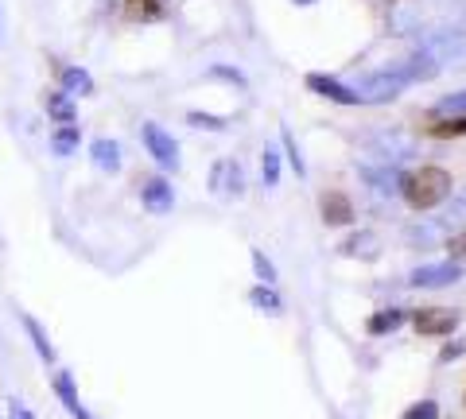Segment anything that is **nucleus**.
<instances>
[{
	"label": "nucleus",
	"mask_w": 466,
	"mask_h": 419,
	"mask_svg": "<svg viewBox=\"0 0 466 419\" xmlns=\"http://www.w3.org/2000/svg\"><path fill=\"white\" fill-rule=\"evenodd\" d=\"M280 144H284V155H288L291 171H296V179H303V175H308V164H303V152H299L296 136H291V128H280Z\"/></svg>",
	"instance_id": "30"
},
{
	"label": "nucleus",
	"mask_w": 466,
	"mask_h": 419,
	"mask_svg": "<svg viewBox=\"0 0 466 419\" xmlns=\"http://www.w3.org/2000/svg\"><path fill=\"white\" fill-rule=\"evenodd\" d=\"M43 113L55 125H78V101L63 90H43Z\"/></svg>",
	"instance_id": "18"
},
{
	"label": "nucleus",
	"mask_w": 466,
	"mask_h": 419,
	"mask_svg": "<svg viewBox=\"0 0 466 419\" xmlns=\"http://www.w3.org/2000/svg\"><path fill=\"white\" fill-rule=\"evenodd\" d=\"M408 314H412V311H404V307H377L370 319H366V334H370V338H389V334H397V330H404Z\"/></svg>",
	"instance_id": "16"
},
{
	"label": "nucleus",
	"mask_w": 466,
	"mask_h": 419,
	"mask_svg": "<svg viewBox=\"0 0 466 419\" xmlns=\"http://www.w3.org/2000/svg\"><path fill=\"white\" fill-rule=\"evenodd\" d=\"M121 16L128 24H159L167 20V0H121Z\"/></svg>",
	"instance_id": "20"
},
{
	"label": "nucleus",
	"mask_w": 466,
	"mask_h": 419,
	"mask_svg": "<svg viewBox=\"0 0 466 419\" xmlns=\"http://www.w3.org/2000/svg\"><path fill=\"white\" fill-rule=\"evenodd\" d=\"M51 388H55V396H58V404L75 415V419H82L86 415V408H82V400H78V384H75V377H70L66 369H58L55 373V381H51Z\"/></svg>",
	"instance_id": "22"
},
{
	"label": "nucleus",
	"mask_w": 466,
	"mask_h": 419,
	"mask_svg": "<svg viewBox=\"0 0 466 419\" xmlns=\"http://www.w3.org/2000/svg\"><path fill=\"white\" fill-rule=\"evenodd\" d=\"M428 117H466V90L443 94V97L428 109Z\"/></svg>",
	"instance_id": "26"
},
{
	"label": "nucleus",
	"mask_w": 466,
	"mask_h": 419,
	"mask_svg": "<svg viewBox=\"0 0 466 419\" xmlns=\"http://www.w3.org/2000/svg\"><path fill=\"white\" fill-rule=\"evenodd\" d=\"M210 191L226 195V198H241L245 195V171L238 160H218L210 167Z\"/></svg>",
	"instance_id": "13"
},
{
	"label": "nucleus",
	"mask_w": 466,
	"mask_h": 419,
	"mask_svg": "<svg viewBox=\"0 0 466 419\" xmlns=\"http://www.w3.org/2000/svg\"><path fill=\"white\" fill-rule=\"evenodd\" d=\"M447 202H451V206L443 210V218H440V222L451 229V234H455V229H462V225H466V191H455Z\"/></svg>",
	"instance_id": "28"
},
{
	"label": "nucleus",
	"mask_w": 466,
	"mask_h": 419,
	"mask_svg": "<svg viewBox=\"0 0 466 419\" xmlns=\"http://www.w3.org/2000/svg\"><path fill=\"white\" fill-rule=\"evenodd\" d=\"M455 195V175L443 164H416L400 171V202L416 214H428Z\"/></svg>",
	"instance_id": "1"
},
{
	"label": "nucleus",
	"mask_w": 466,
	"mask_h": 419,
	"mask_svg": "<svg viewBox=\"0 0 466 419\" xmlns=\"http://www.w3.org/2000/svg\"><path fill=\"white\" fill-rule=\"evenodd\" d=\"M443 249H447V256H451V260H466V225H462V229H455V234L447 237Z\"/></svg>",
	"instance_id": "36"
},
{
	"label": "nucleus",
	"mask_w": 466,
	"mask_h": 419,
	"mask_svg": "<svg viewBox=\"0 0 466 419\" xmlns=\"http://www.w3.org/2000/svg\"><path fill=\"white\" fill-rule=\"evenodd\" d=\"M249 303L257 311H265V314H284V299H280V292H276V284H253L249 287Z\"/></svg>",
	"instance_id": "24"
},
{
	"label": "nucleus",
	"mask_w": 466,
	"mask_h": 419,
	"mask_svg": "<svg viewBox=\"0 0 466 419\" xmlns=\"http://www.w3.org/2000/svg\"><path fill=\"white\" fill-rule=\"evenodd\" d=\"M420 47H424L443 70L466 66V32L462 27H451V24L431 27V32H424V39H420Z\"/></svg>",
	"instance_id": "2"
},
{
	"label": "nucleus",
	"mask_w": 466,
	"mask_h": 419,
	"mask_svg": "<svg viewBox=\"0 0 466 419\" xmlns=\"http://www.w3.org/2000/svg\"><path fill=\"white\" fill-rule=\"evenodd\" d=\"M280 171H284L280 152H276V148H265V152H260V183H265V186H276V183H280Z\"/></svg>",
	"instance_id": "29"
},
{
	"label": "nucleus",
	"mask_w": 466,
	"mask_h": 419,
	"mask_svg": "<svg viewBox=\"0 0 466 419\" xmlns=\"http://www.w3.org/2000/svg\"><path fill=\"white\" fill-rule=\"evenodd\" d=\"M389 32L392 35H412V32H420V12L416 8H392L389 12Z\"/></svg>",
	"instance_id": "27"
},
{
	"label": "nucleus",
	"mask_w": 466,
	"mask_h": 419,
	"mask_svg": "<svg viewBox=\"0 0 466 419\" xmlns=\"http://www.w3.org/2000/svg\"><path fill=\"white\" fill-rule=\"evenodd\" d=\"M8 419H35V412L27 408L24 400H12V404H8Z\"/></svg>",
	"instance_id": "37"
},
{
	"label": "nucleus",
	"mask_w": 466,
	"mask_h": 419,
	"mask_svg": "<svg viewBox=\"0 0 466 419\" xmlns=\"http://www.w3.org/2000/svg\"><path fill=\"white\" fill-rule=\"evenodd\" d=\"M420 136L440 140V144L466 140V117H424V125H420Z\"/></svg>",
	"instance_id": "19"
},
{
	"label": "nucleus",
	"mask_w": 466,
	"mask_h": 419,
	"mask_svg": "<svg viewBox=\"0 0 466 419\" xmlns=\"http://www.w3.org/2000/svg\"><path fill=\"white\" fill-rule=\"evenodd\" d=\"M361 144H366V152L373 155V164L400 167L408 160H416V144L400 133H392V128H373V133L361 136Z\"/></svg>",
	"instance_id": "4"
},
{
	"label": "nucleus",
	"mask_w": 466,
	"mask_h": 419,
	"mask_svg": "<svg viewBox=\"0 0 466 419\" xmlns=\"http://www.w3.org/2000/svg\"><path fill=\"white\" fill-rule=\"evenodd\" d=\"M90 160L101 175H116V171H121V144L109 140V136L90 140Z\"/></svg>",
	"instance_id": "21"
},
{
	"label": "nucleus",
	"mask_w": 466,
	"mask_h": 419,
	"mask_svg": "<svg viewBox=\"0 0 466 419\" xmlns=\"http://www.w3.org/2000/svg\"><path fill=\"white\" fill-rule=\"evenodd\" d=\"M20 323H24L27 338H32V345H35V354H39L43 365H55L58 354H55V345H51V338H47V330H43V323L35 319V314H20Z\"/></svg>",
	"instance_id": "23"
},
{
	"label": "nucleus",
	"mask_w": 466,
	"mask_h": 419,
	"mask_svg": "<svg viewBox=\"0 0 466 419\" xmlns=\"http://www.w3.org/2000/svg\"><path fill=\"white\" fill-rule=\"evenodd\" d=\"M466 276L462 260H428V264H420L408 272V287H420V292H443V287L459 284Z\"/></svg>",
	"instance_id": "5"
},
{
	"label": "nucleus",
	"mask_w": 466,
	"mask_h": 419,
	"mask_svg": "<svg viewBox=\"0 0 466 419\" xmlns=\"http://www.w3.org/2000/svg\"><path fill=\"white\" fill-rule=\"evenodd\" d=\"M210 78H222V82H229V85H238V90H245V85H249L238 66H222V63H218V66H210Z\"/></svg>",
	"instance_id": "35"
},
{
	"label": "nucleus",
	"mask_w": 466,
	"mask_h": 419,
	"mask_svg": "<svg viewBox=\"0 0 466 419\" xmlns=\"http://www.w3.org/2000/svg\"><path fill=\"white\" fill-rule=\"evenodd\" d=\"M249 260H253V272H257V280H260V284H276V264H272V260H268L265 253L253 249V253H249Z\"/></svg>",
	"instance_id": "33"
},
{
	"label": "nucleus",
	"mask_w": 466,
	"mask_h": 419,
	"mask_svg": "<svg viewBox=\"0 0 466 419\" xmlns=\"http://www.w3.org/2000/svg\"><path fill=\"white\" fill-rule=\"evenodd\" d=\"M459 357H466V338H447L435 361H440V365H451V361H459Z\"/></svg>",
	"instance_id": "34"
},
{
	"label": "nucleus",
	"mask_w": 466,
	"mask_h": 419,
	"mask_svg": "<svg viewBox=\"0 0 466 419\" xmlns=\"http://www.w3.org/2000/svg\"><path fill=\"white\" fill-rule=\"evenodd\" d=\"M187 125H191V128H210V133H226V128H229L226 117H214V113H202V109L187 113Z\"/></svg>",
	"instance_id": "32"
},
{
	"label": "nucleus",
	"mask_w": 466,
	"mask_h": 419,
	"mask_svg": "<svg viewBox=\"0 0 466 419\" xmlns=\"http://www.w3.org/2000/svg\"><path fill=\"white\" fill-rule=\"evenodd\" d=\"M408 323L420 338H451L459 330V311L455 307H416L408 314Z\"/></svg>",
	"instance_id": "9"
},
{
	"label": "nucleus",
	"mask_w": 466,
	"mask_h": 419,
	"mask_svg": "<svg viewBox=\"0 0 466 419\" xmlns=\"http://www.w3.org/2000/svg\"><path fill=\"white\" fill-rule=\"evenodd\" d=\"M82 419H97V415H90V412H86V415H82Z\"/></svg>",
	"instance_id": "39"
},
{
	"label": "nucleus",
	"mask_w": 466,
	"mask_h": 419,
	"mask_svg": "<svg viewBox=\"0 0 466 419\" xmlns=\"http://www.w3.org/2000/svg\"><path fill=\"white\" fill-rule=\"evenodd\" d=\"M140 140H144V148H148V155L156 160L159 171H179L183 164V155H179V144H175V136L167 133L164 125H156V121H144L140 125Z\"/></svg>",
	"instance_id": "6"
},
{
	"label": "nucleus",
	"mask_w": 466,
	"mask_h": 419,
	"mask_svg": "<svg viewBox=\"0 0 466 419\" xmlns=\"http://www.w3.org/2000/svg\"><path fill=\"white\" fill-rule=\"evenodd\" d=\"M319 218L327 229H350L358 222V202L342 186H327V191H319Z\"/></svg>",
	"instance_id": "8"
},
{
	"label": "nucleus",
	"mask_w": 466,
	"mask_h": 419,
	"mask_svg": "<svg viewBox=\"0 0 466 419\" xmlns=\"http://www.w3.org/2000/svg\"><path fill=\"white\" fill-rule=\"evenodd\" d=\"M339 253L350 260H377L381 256V237H377L373 229H354V234L339 244Z\"/></svg>",
	"instance_id": "17"
},
{
	"label": "nucleus",
	"mask_w": 466,
	"mask_h": 419,
	"mask_svg": "<svg viewBox=\"0 0 466 419\" xmlns=\"http://www.w3.org/2000/svg\"><path fill=\"white\" fill-rule=\"evenodd\" d=\"M397 75H404L408 78V85H424V82H435L443 75V66L431 59V55L424 51V47H416V51H404L400 59H392L389 63Z\"/></svg>",
	"instance_id": "11"
},
{
	"label": "nucleus",
	"mask_w": 466,
	"mask_h": 419,
	"mask_svg": "<svg viewBox=\"0 0 466 419\" xmlns=\"http://www.w3.org/2000/svg\"><path fill=\"white\" fill-rule=\"evenodd\" d=\"M400 419H443V408H440V400H416V404H408V408L400 412Z\"/></svg>",
	"instance_id": "31"
},
{
	"label": "nucleus",
	"mask_w": 466,
	"mask_h": 419,
	"mask_svg": "<svg viewBox=\"0 0 466 419\" xmlns=\"http://www.w3.org/2000/svg\"><path fill=\"white\" fill-rule=\"evenodd\" d=\"M78 144H82V128L78 125H55V133H51V152L55 155H75L78 152Z\"/></svg>",
	"instance_id": "25"
},
{
	"label": "nucleus",
	"mask_w": 466,
	"mask_h": 419,
	"mask_svg": "<svg viewBox=\"0 0 466 419\" xmlns=\"http://www.w3.org/2000/svg\"><path fill=\"white\" fill-rule=\"evenodd\" d=\"M55 82H58V90L70 94L75 101L94 94V78H90V70H86V66H75V63H58Z\"/></svg>",
	"instance_id": "15"
},
{
	"label": "nucleus",
	"mask_w": 466,
	"mask_h": 419,
	"mask_svg": "<svg viewBox=\"0 0 466 419\" xmlns=\"http://www.w3.org/2000/svg\"><path fill=\"white\" fill-rule=\"evenodd\" d=\"M296 8H311V5H319V0H291Z\"/></svg>",
	"instance_id": "38"
},
{
	"label": "nucleus",
	"mask_w": 466,
	"mask_h": 419,
	"mask_svg": "<svg viewBox=\"0 0 466 419\" xmlns=\"http://www.w3.org/2000/svg\"><path fill=\"white\" fill-rule=\"evenodd\" d=\"M303 85H308L315 97L330 101V105H342V109L361 105V97H358L354 85L342 82V78H334V75H323V70H311V75H303Z\"/></svg>",
	"instance_id": "10"
},
{
	"label": "nucleus",
	"mask_w": 466,
	"mask_h": 419,
	"mask_svg": "<svg viewBox=\"0 0 466 419\" xmlns=\"http://www.w3.org/2000/svg\"><path fill=\"white\" fill-rule=\"evenodd\" d=\"M354 90L361 97V105H389V101H397L404 90H408V78L397 75L389 63L381 70H370L366 78L354 82Z\"/></svg>",
	"instance_id": "3"
},
{
	"label": "nucleus",
	"mask_w": 466,
	"mask_h": 419,
	"mask_svg": "<svg viewBox=\"0 0 466 419\" xmlns=\"http://www.w3.org/2000/svg\"><path fill=\"white\" fill-rule=\"evenodd\" d=\"M451 237V229L443 222H416V225H404V244L408 249H420V253H428V249H440V244H447Z\"/></svg>",
	"instance_id": "14"
},
{
	"label": "nucleus",
	"mask_w": 466,
	"mask_h": 419,
	"mask_svg": "<svg viewBox=\"0 0 466 419\" xmlns=\"http://www.w3.org/2000/svg\"><path fill=\"white\" fill-rule=\"evenodd\" d=\"M358 179L361 186L381 202V206H389V202L400 198V167H389V164H358Z\"/></svg>",
	"instance_id": "7"
},
{
	"label": "nucleus",
	"mask_w": 466,
	"mask_h": 419,
	"mask_svg": "<svg viewBox=\"0 0 466 419\" xmlns=\"http://www.w3.org/2000/svg\"><path fill=\"white\" fill-rule=\"evenodd\" d=\"M462 408H466V393H462Z\"/></svg>",
	"instance_id": "40"
},
{
	"label": "nucleus",
	"mask_w": 466,
	"mask_h": 419,
	"mask_svg": "<svg viewBox=\"0 0 466 419\" xmlns=\"http://www.w3.org/2000/svg\"><path fill=\"white\" fill-rule=\"evenodd\" d=\"M140 206L148 214H171L175 210V186L164 175H148L140 183Z\"/></svg>",
	"instance_id": "12"
}]
</instances>
